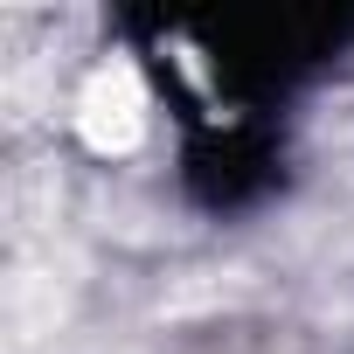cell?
Masks as SVG:
<instances>
[{"mask_svg": "<svg viewBox=\"0 0 354 354\" xmlns=\"http://www.w3.org/2000/svg\"><path fill=\"white\" fill-rule=\"evenodd\" d=\"M56 111H63V132L77 153H91L97 167H125L153 146V125H160V97H153V77L132 49H91L63 91H56Z\"/></svg>", "mask_w": 354, "mask_h": 354, "instance_id": "cell-1", "label": "cell"}]
</instances>
